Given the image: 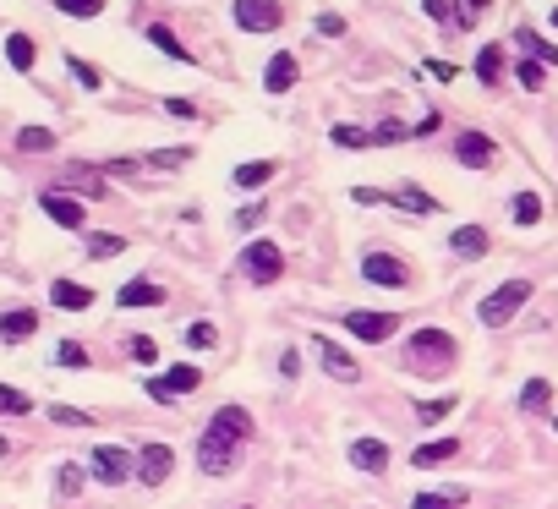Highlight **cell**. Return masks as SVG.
<instances>
[{
    "instance_id": "1",
    "label": "cell",
    "mask_w": 558,
    "mask_h": 509,
    "mask_svg": "<svg viewBox=\"0 0 558 509\" xmlns=\"http://www.w3.org/2000/svg\"><path fill=\"white\" fill-rule=\"evenodd\" d=\"M247 444H252V411L247 406H219L208 416L203 438H197V466H203L208 477H230Z\"/></svg>"
},
{
    "instance_id": "2",
    "label": "cell",
    "mask_w": 558,
    "mask_h": 509,
    "mask_svg": "<svg viewBox=\"0 0 558 509\" xmlns=\"http://www.w3.org/2000/svg\"><path fill=\"white\" fill-rule=\"evenodd\" d=\"M405 362H411V367H427V373H444V367L455 362V334L422 329V334L411 340V351H405Z\"/></svg>"
},
{
    "instance_id": "3",
    "label": "cell",
    "mask_w": 558,
    "mask_h": 509,
    "mask_svg": "<svg viewBox=\"0 0 558 509\" xmlns=\"http://www.w3.org/2000/svg\"><path fill=\"white\" fill-rule=\"evenodd\" d=\"M526 302H531V280H504V285H498V291L487 296L482 307H476V318H482L487 329H498V323H509V318H515V312L526 307Z\"/></svg>"
},
{
    "instance_id": "4",
    "label": "cell",
    "mask_w": 558,
    "mask_h": 509,
    "mask_svg": "<svg viewBox=\"0 0 558 509\" xmlns=\"http://www.w3.org/2000/svg\"><path fill=\"white\" fill-rule=\"evenodd\" d=\"M88 466H93V477H99L104 488H121L126 477H137V455H126L121 444H99Z\"/></svg>"
},
{
    "instance_id": "5",
    "label": "cell",
    "mask_w": 558,
    "mask_h": 509,
    "mask_svg": "<svg viewBox=\"0 0 558 509\" xmlns=\"http://www.w3.org/2000/svg\"><path fill=\"white\" fill-rule=\"evenodd\" d=\"M241 274H247L252 285H274L279 274H285V252H279L274 241H252L247 258H241Z\"/></svg>"
},
{
    "instance_id": "6",
    "label": "cell",
    "mask_w": 558,
    "mask_h": 509,
    "mask_svg": "<svg viewBox=\"0 0 558 509\" xmlns=\"http://www.w3.org/2000/svg\"><path fill=\"white\" fill-rule=\"evenodd\" d=\"M170 471H176V449L170 444H143L137 449V482H143V488H165Z\"/></svg>"
},
{
    "instance_id": "7",
    "label": "cell",
    "mask_w": 558,
    "mask_h": 509,
    "mask_svg": "<svg viewBox=\"0 0 558 509\" xmlns=\"http://www.w3.org/2000/svg\"><path fill=\"white\" fill-rule=\"evenodd\" d=\"M236 22L247 33H279L285 6H279V0H236Z\"/></svg>"
},
{
    "instance_id": "8",
    "label": "cell",
    "mask_w": 558,
    "mask_h": 509,
    "mask_svg": "<svg viewBox=\"0 0 558 509\" xmlns=\"http://www.w3.org/2000/svg\"><path fill=\"white\" fill-rule=\"evenodd\" d=\"M345 329H351L356 340L383 345V340H394V334H400V318H394V312H345Z\"/></svg>"
},
{
    "instance_id": "9",
    "label": "cell",
    "mask_w": 558,
    "mask_h": 509,
    "mask_svg": "<svg viewBox=\"0 0 558 509\" xmlns=\"http://www.w3.org/2000/svg\"><path fill=\"white\" fill-rule=\"evenodd\" d=\"M39 208H44V214H50L61 230H83V225H88V208H83V198H72V192H44Z\"/></svg>"
},
{
    "instance_id": "10",
    "label": "cell",
    "mask_w": 558,
    "mask_h": 509,
    "mask_svg": "<svg viewBox=\"0 0 558 509\" xmlns=\"http://www.w3.org/2000/svg\"><path fill=\"white\" fill-rule=\"evenodd\" d=\"M197 384H203V373H197L192 362H176L165 378H154V384H148V395H154V400H181V395H192Z\"/></svg>"
},
{
    "instance_id": "11",
    "label": "cell",
    "mask_w": 558,
    "mask_h": 509,
    "mask_svg": "<svg viewBox=\"0 0 558 509\" xmlns=\"http://www.w3.org/2000/svg\"><path fill=\"white\" fill-rule=\"evenodd\" d=\"M362 274H367L372 285H394V291H400V285H411V269H405V263L394 258V252H367Z\"/></svg>"
},
{
    "instance_id": "12",
    "label": "cell",
    "mask_w": 558,
    "mask_h": 509,
    "mask_svg": "<svg viewBox=\"0 0 558 509\" xmlns=\"http://www.w3.org/2000/svg\"><path fill=\"white\" fill-rule=\"evenodd\" d=\"M455 154H460L471 170H493V165H498V148H493V137H487V132H460Z\"/></svg>"
},
{
    "instance_id": "13",
    "label": "cell",
    "mask_w": 558,
    "mask_h": 509,
    "mask_svg": "<svg viewBox=\"0 0 558 509\" xmlns=\"http://www.w3.org/2000/svg\"><path fill=\"white\" fill-rule=\"evenodd\" d=\"M318 356H323V373H329V378H340V384H356V378H362L356 356H351V351H340L334 340H318Z\"/></svg>"
},
{
    "instance_id": "14",
    "label": "cell",
    "mask_w": 558,
    "mask_h": 509,
    "mask_svg": "<svg viewBox=\"0 0 558 509\" xmlns=\"http://www.w3.org/2000/svg\"><path fill=\"white\" fill-rule=\"evenodd\" d=\"M351 466L367 471V477L389 471V444H383V438H356V444H351Z\"/></svg>"
},
{
    "instance_id": "15",
    "label": "cell",
    "mask_w": 558,
    "mask_h": 509,
    "mask_svg": "<svg viewBox=\"0 0 558 509\" xmlns=\"http://www.w3.org/2000/svg\"><path fill=\"white\" fill-rule=\"evenodd\" d=\"M394 208H405V214H438V198L427 187H416V181H400V187L389 192Z\"/></svg>"
},
{
    "instance_id": "16",
    "label": "cell",
    "mask_w": 558,
    "mask_h": 509,
    "mask_svg": "<svg viewBox=\"0 0 558 509\" xmlns=\"http://www.w3.org/2000/svg\"><path fill=\"white\" fill-rule=\"evenodd\" d=\"M33 334H39V312L33 307H17V312L0 318V340L6 345H22V340H33Z\"/></svg>"
},
{
    "instance_id": "17",
    "label": "cell",
    "mask_w": 558,
    "mask_h": 509,
    "mask_svg": "<svg viewBox=\"0 0 558 509\" xmlns=\"http://www.w3.org/2000/svg\"><path fill=\"white\" fill-rule=\"evenodd\" d=\"M460 455V438H433V444H416L411 449V466L427 471V466H449Z\"/></svg>"
},
{
    "instance_id": "18",
    "label": "cell",
    "mask_w": 558,
    "mask_h": 509,
    "mask_svg": "<svg viewBox=\"0 0 558 509\" xmlns=\"http://www.w3.org/2000/svg\"><path fill=\"white\" fill-rule=\"evenodd\" d=\"M263 88H269V94H290V88H296V55L279 50L269 61V72H263Z\"/></svg>"
},
{
    "instance_id": "19",
    "label": "cell",
    "mask_w": 558,
    "mask_h": 509,
    "mask_svg": "<svg viewBox=\"0 0 558 509\" xmlns=\"http://www.w3.org/2000/svg\"><path fill=\"white\" fill-rule=\"evenodd\" d=\"M50 302L61 307V312H83V307H93V291H88V285H77V280H55L50 285Z\"/></svg>"
},
{
    "instance_id": "20",
    "label": "cell",
    "mask_w": 558,
    "mask_h": 509,
    "mask_svg": "<svg viewBox=\"0 0 558 509\" xmlns=\"http://www.w3.org/2000/svg\"><path fill=\"white\" fill-rule=\"evenodd\" d=\"M449 247H455L460 258H487V247H493V236H487L482 225H460L455 236H449Z\"/></svg>"
},
{
    "instance_id": "21",
    "label": "cell",
    "mask_w": 558,
    "mask_h": 509,
    "mask_svg": "<svg viewBox=\"0 0 558 509\" xmlns=\"http://www.w3.org/2000/svg\"><path fill=\"white\" fill-rule=\"evenodd\" d=\"M115 302H121V307H165V291H159L154 280H126Z\"/></svg>"
},
{
    "instance_id": "22",
    "label": "cell",
    "mask_w": 558,
    "mask_h": 509,
    "mask_svg": "<svg viewBox=\"0 0 558 509\" xmlns=\"http://www.w3.org/2000/svg\"><path fill=\"white\" fill-rule=\"evenodd\" d=\"M498 72H504V44H482V55H476V83L498 88V83H504Z\"/></svg>"
},
{
    "instance_id": "23",
    "label": "cell",
    "mask_w": 558,
    "mask_h": 509,
    "mask_svg": "<svg viewBox=\"0 0 558 509\" xmlns=\"http://www.w3.org/2000/svg\"><path fill=\"white\" fill-rule=\"evenodd\" d=\"M148 44H154V50H165L170 61H186V66H192V50H186V44L176 39V28H165V22H154V28H148Z\"/></svg>"
},
{
    "instance_id": "24",
    "label": "cell",
    "mask_w": 558,
    "mask_h": 509,
    "mask_svg": "<svg viewBox=\"0 0 558 509\" xmlns=\"http://www.w3.org/2000/svg\"><path fill=\"white\" fill-rule=\"evenodd\" d=\"M6 61L17 66V72H33V61H39V44H33L28 33H11V39H6Z\"/></svg>"
},
{
    "instance_id": "25",
    "label": "cell",
    "mask_w": 558,
    "mask_h": 509,
    "mask_svg": "<svg viewBox=\"0 0 558 509\" xmlns=\"http://www.w3.org/2000/svg\"><path fill=\"white\" fill-rule=\"evenodd\" d=\"M88 488V471L77 466V460H66V466H55V493L61 499H77V493Z\"/></svg>"
},
{
    "instance_id": "26",
    "label": "cell",
    "mask_w": 558,
    "mask_h": 509,
    "mask_svg": "<svg viewBox=\"0 0 558 509\" xmlns=\"http://www.w3.org/2000/svg\"><path fill=\"white\" fill-rule=\"evenodd\" d=\"M515 44L531 55V61H542V66H558V44L537 39V33H531V28H520V33H515Z\"/></svg>"
},
{
    "instance_id": "27",
    "label": "cell",
    "mask_w": 558,
    "mask_h": 509,
    "mask_svg": "<svg viewBox=\"0 0 558 509\" xmlns=\"http://www.w3.org/2000/svg\"><path fill=\"white\" fill-rule=\"evenodd\" d=\"M66 72H72L77 83L88 88V94H99V88H104V72H99L93 61H83V55H66Z\"/></svg>"
},
{
    "instance_id": "28",
    "label": "cell",
    "mask_w": 558,
    "mask_h": 509,
    "mask_svg": "<svg viewBox=\"0 0 558 509\" xmlns=\"http://www.w3.org/2000/svg\"><path fill=\"white\" fill-rule=\"evenodd\" d=\"M17 148H22V154H44V148H55V132H50V126H22Z\"/></svg>"
},
{
    "instance_id": "29",
    "label": "cell",
    "mask_w": 558,
    "mask_h": 509,
    "mask_svg": "<svg viewBox=\"0 0 558 509\" xmlns=\"http://www.w3.org/2000/svg\"><path fill=\"white\" fill-rule=\"evenodd\" d=\"M548 400H553L548 378H531V384L520 389V411H548Z\"/></svg>"
},
{
    "instance_id": "30",
    "label": "cell",
    "mask_w": 558,
    "mask_h": 509,
    "mask_svg": "<svg viewBox=\"0 0 558 509\" xmlns=\"http://www.w3.org/2000/svg\"><path fill=\"white\" fill-rule=\"evenodd\" d=\"M274 170H279L274 159H252V165H241V170H236V187H263Z\"/></svg>"
},
{
    "instance_id": "31",
    "label": "cell",
    "mask_w": 558,
    "mask_h": 509,
    "mask_svg": "<svg viewBox=\"0 0 558 509\" xmlns=\"http://www.w3.org/2000/svg\"><path fill=\"white\" fill-rule=\"evenodd\" d=\"M509 214H515L520 225H537V219H542V198H537V192H520V198H509Z\"/></svg>"
},
{
    "instance_id": "32",
    "label": "cell",
    "mask_w": 558,
    "mask_h": 509,
    "mask_svg": "<svg viewBox=\"0 0 558 509\" xmlns=\"http://www.w3.org/2000/svg\"><path fill=\"white\" fill-rule=\"evenodd\" d=\"M28 411H33V400L22 395V389L0 384V416H28Z\"/></svg>"
},
{
    "instance_id": "33",
    "label": "cell",
    "mask_w": 558,
    "mask_h": 509,
    "mask_svg": "<svg viewBox=\"0 0 558 509\" xmlns=\"http://www.w3.org/2000/svg\"><path fill=\"white\" fill-rule=\"evenodd\" d=\"M520 88H526V94H542V83H548V66L542 61H520Z\"/></svg>"
},
{
    "instance_id": "34",
    "label": "cell",
    "mask_w": 558,
    "mask_h": 509,
    "mask_svg": "<svg viewBox=\"0 0 558 509\" xmlns=\"http://www.w3.org/2000/svg\"><path fill=\"white\" fill-rule=\"evenodd\" d=\"M465 504V493H416L411 509H460Z\"/></svg>"
},
{
    "instance_id": "35",
    "label": "cell",
    "mask_w": 558,
    "mask_h": 509,
    "mask_svg": "<svg viewBox=\"0 0 558 509\" xmlns=\"http://www.w3.org/2000/svg\"><path fill=\"white\" fill-rule=\"evenodd\" d=\"M329 143H334V148H367V143H372V132H362V126H334Z\"/></svg>"
},
{
    "instance_id": "36",
    "label": "cell",
    "mask_w": 558,
    "mask_h": 509,
    "mask_svg": "<svg viewBox=\"0 0 558 509\" xmlns=\"http://www.w3.org/2000/svg\"><path fill=\"white\" fill-rule=\"evenodd\" d=\"M126 351H132V362H159V340L154 334H132V345H126Z\"/></svg>"
},
{
    "instance_id": "37",
    "label": "cell",
    "mask_w": 558,
    "mask_h": 509,
    "mask_svg": "<svg viewBox=\"0 0 558 509\" xmlns=\"http://www.w3.org/2000/svg\"><path fill=\"white\" fill-rule=\"evenodd\" d=\"M186 159H192V148H159V154H148L143 165H159V170H181Z\"/></svg>"
},
{
    "instance_id": "38",
    "label": "cell",
    "mask_w": 558,
    "mask_h": 509,
    "mask_svg": "<svg viewBox=\"0 0 558 509\" xmlns=\"http://www.w3.org/2000/svg\"><path fill=\"white\" fill-rule=\"evenodd\" d=\"M214 340H219L214 323H192V329H186V345H192V351H214Z\"/></svg>"
},
{
    "instance_id": "39",
    "label": "cell",
    "mask_w": 558,
    "mask_h": 509,
    "mask_svg": "<svg viewBox=\"0 0 558 509\" xmlns=\"http://www.w3.org/2000/svg\"><path fill=\"white\" fill-rule=\"evenodd\" d=\"M487 6H493V0H455V28H471Z\"/></svg>"
},
{
    "instance_id": "40",
    "label": "cell",
    "mask_w": 558,
    "mask_h": 509,
    "mask_svg": "<svg viewBox=\"0 0 558 509\" xmlns=\"http://www.w3.org/2000/svg\"><path fill=\"white\" fill-rule=\"evenodd\" d=\"M115 252H126L121 236H88V258H115Z\"/></svg>"
},
{
    "instance_id": "41",
    "label": "cell",
    "mask_w": 558,
    "mask_h": 509,
    "mask_svg": "<svg viewBox=\"0 0 558 509\" xmlns=\"http://www.w3.org/2000/svg\"><path fill=\"white\" fill-rule=\"evenodd\" d=\"M50 422H61V427H93V416L88 411H72V406H50Z\"/></svg>"
},
{
    "instance_id": "42",
    "label": "cell",
    "mask_w": 558,
    "mask_h": 509,
    "mask_svg": "<svg viewBox=\"0 0 558 509\" xmlns=\"http://www.w3.org/2000/svg\"><path fill=\"white\" fill-rule=\"evenodd\" d=\"M405 137H411V126H394V121L372 126V143H405Z\"/></svg>"
},
{
    "instance_id": "43",
    "label": "cell",
    "mask_w": 558,
    "mask_h": 509,
    "mask_svg": "<svg viewBox=\"0 0 558 509\" xmlns=\"http://www.w3.org/2000/svg\"><path fill=\"white\" fill-rule=\"evenodd\" d=\"M449 411H455V400H422V406H416V416H422V422H444Z\"/></svg>"
},
{
    "instance_id": "44",
    "label": "cell",
    "mask_w": 558,
    "mask_h": 509,
    "mask_svg": "<svg viewBox=\"0 0 558 509\" xmlns=\"http://www.w3.org/2000/svg\"><path fill=\"white\" fill-rule=\"evenodd\" d=\"M55 362H61V367H88V351L77 340H66L61 351H55Z\"/></svg>"
},
{
    "instance_id": "45",
    "label": "cell",
    "mask_w": 558,
    "mask_h": 509,
    "mask_svg": "<svg viewBox=\"0 0 558 509\" xmlns=\"http://www.w3.org/2000/svg\"><path fill=\"white\" fill-rule=\"evenodd\" d=\"M61 11H72V17H99L104 11V0H55Z\"/></svg>"
},
{
    "instance_id": "46",
    "label": "cell",
    "mask_w": 558,
    "mask_h": 509,
    "mask_svg": "<svg viewBox=\"0 0 558 509\" xmlns=\"http://www.w3.org/2000/svg\"><path fill=\"white\" fill-rule=\"evenodd\" d=\"M318 33H323V39H340V33H345V17H334V11H323V17H318Z\"/></svg>"
},
{
    "instance_id": "47",
    "label": "cell",
    "mask_w": 558,
    "mask_h": 509,
    "mask_svg": "<svg viewBox=\"0 0 558 509\" xmlns=\"http://www.w3.org/2000/svg\"><path fill=\"white\" fill-rule=\"evenodd\" d=\"M263 214H269V208L252 203V208H241V214H236V225H241V230H252V225H263Z\"/></svg>"
},
{
    "instance_id": "48",
    "label": "cell",
    "mask_w": 558,
    "mask_h": 509,
    "mask_svg": "<svg viewBox=\"0 0 558 509\" xmlns=\"http://www.w3.org/2000/svg\"><path fill=\"white\" fill-rule=\"evenodd\" d=\"M438 126H444V115H438V110H427V121H416V126H411V137H433Z\"/></svg>"
},
{
    "instance_id": "49",
    "label": "cell",
    "mask_w": 558,
    "mask_h": 509,
    "mask_svg": "<svg viewBox=\"0 0 558 509\" xmlns=\"http://www.w3.org/2000/svg\"><path fill=\"white\" fill-rule=\"evenodd\" d=\"M72 187H83V192H104V181L93 176V170H72Z\"/></svg>"
},
{
    "instance_id": "50",
    "label": "cell",
    "mask_w": 558,
    "mask_h": 509,
    "mask_svg": "<svg viewBox=\"0 0 558 509\" xmlns=\"http://www.w3.org/2000/svg\"><path fill=\"white\" fill-rule=\"evenodd\" d=\"M427 77H438V83H455V66H449V61H427Z\"/></svg>"
},
{
    "instance_id": "51",
    "label": "cell",
    "mask_w": 558,
    "mask_h": 509,
    "mask_svg": "<svg viewBox=\"0 0 558 509\" xmlns=\"http://www.w3.org/2000/svg\"><path fill=\"white\" fill-rule=\"evenodd\" d=\"M422 11H427V17H438V22H455V11H449L444 0H422Z\"/></svg>"
},
{
    "instance_id": "52",
    "label": "cell",
    "mask_w": 558,
    "mask_h": 509,
    "mask_svg": "<svg viewBox=\"0 0 558 509\" xmlns=\"http://www.w3.org/2000/svg\"><path fill=\"white\" fill-rule=\"evenodd\" d=\"M279 373H285V378H301V356L285 351V356H279Z\"/></svg>"
},
{
    "instance_id": "53",
    "label": "cell",
    "mask_w": 558,
    "mask_h": 509,
    "mask_svg": "<svg viewBox=\"0 0 558 509\" xmlns=\"http://www.w3.org/2000/svg\"><path fill=\"white\" fill-rule=\"evenodd\" d=\"M165 110H170V115H181V121H186V115H197V110H192V99H165Z\"/></svg>"
},
{
    "instance_id": "54",
    "label": "cell",
    "mask_w": 558,
    "mask_h": 509,
    "mask_svg": "<svg viewBox=\"0 0 558 509\" xmlns=\"http://www.w3.org/2000/svg\"><path fill=\"white\" fill-rule=\"evenodd\" d=\"M0 455H11V444H6V438H0Z\"/></svg>"
},
{
    "instance_id": "55",
    "label": "cell",
    "mask_w": 558,
    "mask_h": 509,
    "mask_svg": "<svg viewBox=\"0 0 558 509\" xmlns=\"http://www.w3.org/2000/svg\"><path fill=\"white\" fill-rule=\"evenodd\" d=\"M553 28H558V11H553Z\"/></svg>"
},
{
    "instance_id": "56",
    "label": "cell",
    "mask_w": 558,
    "mask_h": 509,
    "mask_svg": "<svg viewBox=\"0 0 558 509\" xmlns=\"http://www.w3.org/2000/svg\"><path fill=\"white\" fill-rule=\"evenodd\" d=\"M553 427H558V422H553Z\"/></svg>"
}]
</instances>
